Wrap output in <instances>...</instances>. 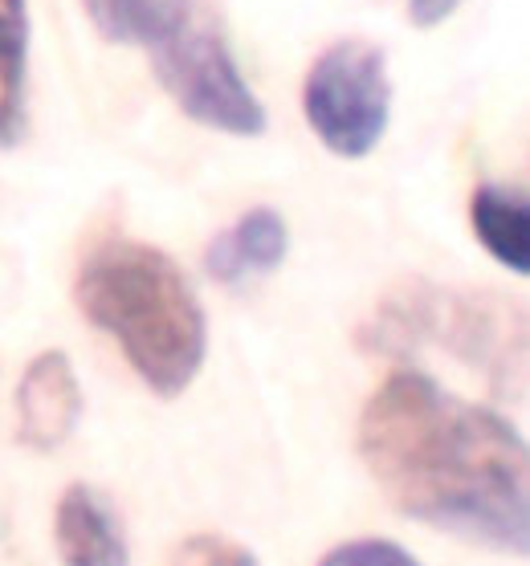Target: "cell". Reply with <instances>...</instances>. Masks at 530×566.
<instances>
[{"mask_svg":"<svg viewBox=\"0 0 530 566\" xmlns=\"http://www.w3.org/2000/svg\"><path fill=\"white\" fill-rule=\"evenodd\" d=\"M360 457L401 514L527 554V444L490 408L453 396L425 371H392L360 416Z\"/></svg>","mask_w":530,"mask_h":566,"instance_id":"6da1fadb","label":"cell"},{"mask_svg":"<svg viewBox=\"0 0 530 566\" xmlns=\"http://www.w3.org/2000/svg\"><path fill=\"white\" fill-rule=\"evenodd\" d=\"M74 302L106 338H115L156 396H184L205 367V310L164 249L131 237L94 245L79 265Z\"/></svg>","mask_w":530,"mask_h":566,"instance_id":"7a4b0ae2","label":"cell"},{"mask_svg":"<svg viewBox=\"0 0 530 566\" xmlns=\"http://www.w3.org/2000/svg\"><path fill=\"white\" fill-rule=\"evenodd\" d=\"M375 331L401 343H437L469 367H481L498 384L522 375V310L498 294L413 282L404 294L384 302Z\"/></svg>","mask_w":530,"mask_h":566,"instance_id":"3957f363","label":"cell"},{"mask_svg":"<svg viewBox=\"0 0 530 566\" xmlns=\"http://www.w3.org/2000/svg\"><path fill=\"white\" fill-rule=\"evenodd\" d=\"M302 115L331 155H372L392 115V77L384 50L367 38H343L326 45L302 82Z\"/></svg>","mask_w":530,"mask_h":566,"instance_id":"277c9868","label":"cell"},{"mask_svg":"<svg viewBox=\"0 0 530 566\" xmlns=\"http://www.w3.org/2000/svg\"><path fill=\"white\" fill-rule=\"evenodd\" d=\"M152 70L159 86L172 94V103L200 127L225 130L237 139H258L266 130V106L249 91L217 29L193 21L152 50Z\"/></svg>","mask_w":530,"mask_h":566,"instance_id":"5b68a950","label":"cell"},{"mask_svg":"<svg viewBox=\"0 0 530 566\" xmlns=\"http://www.w3.org/2000/svg\"><path fill=\"white\" fill-rule=\"evenodd\" d=\"M82 420V387L74 363L62 350H41L17 387V440L33 452H50L70 440Z\"/></svg>","mask_w":530,"mask_h":566,"instance_id":"8992f818","label":"cell"},{"mask_svg":"<svg viewBox=\"0 0 530 566\" xmlns=\"http://www.w3.org/2000/svg\"><path fill=\"white\" fill-rule=\"evenodd\" d=\"M53 546L65 566H131L118 517L91 485H70L53 514Z\"/></svg>","mask_w":530,"mask_h":566,"instance_id":"52a82bcc","label":"cell"},{"mask_svg":"<svg viewBox=\"0 0 530 566\" xmlns=\"http://www.w3.org/2000/svg\"><path fill=\"white\" fill-rule=\"evenodd\" d=\"M285 249H290L285 220L273 208H249L246 217H237L220 237H212L205 265L220 285H237L278 270L285 261Z\"/></svg>","mask_w":530,"mask_h":566,"instance_id":"ba28073f","label":"cell"},{"mask_svg":"<svg viewBox=\"0 0 530 566\" xmlns=\"http://www.w3.org/2000/svg\"><path fill=\"white\" fill-rule=\"evenodd\" d=\"M193 4L196 0H82L103 41L143 45V50H156L193 25Z\"/></svg>","mask_w":530,"mask_h":566,"instance_id":"9c48e42d","label":"cell"},{"mask_svg":"<svg viewBox=\"0 0 530 566\" xmlns=\"http://www.w3.org/2000/svg\"><path fill=\"white\" fill-rule=\"evenodd\" d=\"M474 237L506 270L530 273V205L527 196L502 184H481L469 205Z\"/></svg>","mask_w":530,"mask_h":566,"instance_id":"30bf717a","label":"cell"},{"mask_svg":"<svg viewBox=\"0 0 530 566\" xmlns=\"http://www.w3.org/2000/svg\"><path fill=\"white\" fill-rule=\"evenodd\" d=\"M25 0H0V147H13L25 130Z\"/></svg>","mask_w":530,"mask_h":566,"instance_id":"8fae6325","label":"cell"},{"mask_svg":"<svg viewBox=\"0 0 530 566\" xmlns=\"http://www.w3.org/2000/svg\"><path fill=\"white\" fill-rule=\"evenodd\" d=\"M168 566H258V558L249 546L225 538V534H193L176 546Z\"/></svg>","mask_w":530,"mask_h":566,"instance_id":"7c38bea8","label":"cell"},{"mask_svg":"<svg viewBox=\"0 0 530 566\" xmlns=\"http://www.w3.org/2000/svg\"><path fill=\"white\" fill-rule=\"evenodd\" d=\"M319 566H420L401 542L392 538H355L326 554Z\"/></svg>","mask_w":530,"mask_h":566,"instance_id":"4fadbf2b","label":"cell"},{"mask_svg":"<svg viewBox=\"0 0 530 566\" xmlns=\"http://www.w3.org/2000/svg\"><path fill=\"white\" fill-rule=\"evenodd\" d=\"M401 4H404V17H408L413 25L433 29V25H440V21H449L466 0H401Z\"/></svg>","mask_w":530,"mask_h":566,"instance_id":"5bb4252c","label":"cell"}]
</instances>
